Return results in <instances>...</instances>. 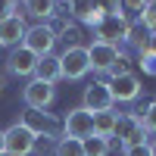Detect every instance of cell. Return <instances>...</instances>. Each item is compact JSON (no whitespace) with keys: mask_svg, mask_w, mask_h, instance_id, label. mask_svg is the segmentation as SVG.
Returning a JSON list of instances; mask_svg holds the SVG:
<instances>
[{"mask_svg":"<svg viewBox=\"0 0 156 156\" xmlns=\"http://www.w3.org/2000/svg\"><path fill=\"white\" fill-rule=\"evenodd\" d=\"M147 50L156 56V31H150V44H147Z\"/></svg>","mask_w":156,"mask_h":156,"instance_id":"obj_30","label":"cell"},{"mask_svg":"<svg viewBox=\"0 0 156 156\" xmlns=\"http://www.w3.org/2000/svg\"><path fill=\"white\" fill-rule=\"evenodd\" d=\"M3 75L9 78H25V81H28V78H34V69H37V56L31 53L28 47H12V50H6V59H3Z\"/></svg>","mask_w":156,"mask_h":156,"instance_id":"obj_4","label":"cell"},{"mask_svg":"<svg viewBox=\"0 0 156 156\" xmlns=\"http://www.w3.org/2000/svg\"><path fill=\"white\" fill-rule=\"evenodd\" d=\"M81 106L87 112H103V109H115V100H112V90L106 78H94L90 84H84L81 90Z\"/></svg>","mask_w":156,"mask_h":156,"instance_id":"obj_6","label":"cell"},{"mask_svg":"<svg viewBox=\"0 0 156 156\" xmlns=\"http://www.w3.org/2000/svg\"><path fill=\"white\" fill-rule=\"evenodd\" d=\"M147 128H144V119H140L137 112H131V109H125V112H119V122H115V134H112V140H115V147L119 150H125V147H134V144H147Z\"/></svg>","mask_w":156,"mask_h":156,"instance_id":"obj_2","label":"cell"},{"mask_svg":"<svg viewBox=\"0 0 156 156\" xmlns=\"http://www.w3.org/2000/svg\"><path fill=\"white\" fill-rule=\"evenodd\" d=\"M125 44L131 47V50H147V44H150V31L144 28V25H140L137 19L134 22H128V31H125Z\"/></svg>","mask_w":156,"mask_h":156,"instance_id":"obj_18","label":"cell"},{"mask_svg":"<svg viewBox=\"0 0 156 156\" xmlns=\"http://www.w3.org/2000/svg\"><path fill=\"white\" fill-rule=\"evenodd\" d=\"M25 31H28V25H25V16H22V9H19L16 16H9V19L0 22V47H3V50L19 47L25 41Z\"/></svg>","mask_w":156,"mask_h":156,"instance_id":"obj_14","label":"cell"},{"mask_svg":"<svg viewBox=\"0 0 156 156\" xmlns=\"http://www.w3.org/2000/svg\"><path fill=\"white\" fill-rule=\"evenodd\" d=\"M144 119V128H147V134H156V100L147 103V112L140 115Z\"/></svg>","mask_w":156,"mask_h":156,"instance_id":"obj_26","label":"cell"},{"mask_svg":"<svg viewBox=\"0 0 156 156\" xmlns=\"http://www.w3.org/2000/svg\"><path fill=\"white\" fill-rule=\"evenodd\" d=\"M137 69L144 75H150V78H156V56L150 53V50H140L137 53Z\"/></svg>","mask_w":156,"mask_h":156,"instance_id":"obj_22","label":"cell"},{"mask_svg":"<svg viewBox=\"0 0 156 156\" xmlns=\"http://www.w3.org/2000/svg\"><path fill=\"white\" fill-rule=\"evenodd\" d=\"M122 50L115 47V44H103V41H90L87 44V62H90V72H97L100 78H106L109 69H112V62L119 59Z\"/></svg>","mask_w":156,"mask_h":156,"instance_id":"obj_9","label":"cell"},{"mask_svg":"<svg viewBox=\"0 0 156 156\" xmlns=\"http://www.w3.org/2000/svg\"><path fill=\"white\" fill-rule=\"evenodd\" d=\"M147 3H150V0H122V16H125L128 22L140 19V12H144Z\"/></svg>","mask_w":156,"mask_h":156,"instance_id":"obj_21","label":"cell"},{"mask_svg":"<svg viewBox=\"0 0 156 156\" xmlns=\"http://www.w3.org/2000/svg\"><path fill=\"white\" fill-rule=\"evenodd\" d=\"M128 72H131V59H128V53L122 50L119 59L112 62V69H109V75H106V81H109V78H119V75H128Z\"/></svg>","mask_w":156,"mask_h":156,"instance_id":"obj_23","label":"cell"},{"mask_svg":"<svg viewBox=\"0 0 156 156\" xmlns=\"http://www.w3.org/2000/svg\"><path fill=\"white\" fill-rule=\"evenodd\" d=\"M0 53H3V47H0Z\"/></svg>","mask_w":156,"mask_h":156,"instance_id":"obj_34","label":"cell"},{"mask_svg":"<svg viewBox=\"0 0 156 156\" xmlns=\"http://www.w3.org/2000/svg\"><path fill=\"white\" fill-rule=\"evenodd\" d=\"M90 134H94V112H87L84 106H75L62 115V137L84 140Z\"/></svg>","mask_w":156,"mask_h":156,"instance_id":"obj_8","label":"cell"},{"mask_svg":"<svg viewBox=\"0 0 156 156\" xmlns=\"http://www.w3.org/2000/svg\"><path fill=\"white\" fill-rule=\"evenodd\" d=\"M0 156H9V153H0Z\"/></svg>","mask_w":156,"mask_h":156,"instance_id":"obj_33","label":"cell"},{"mask_svg":"<svg viewBox=\"0 0 156 156\" xmlns=\"http://www.w3.org/2000/svg\"><path fill=\"white\" fill-rule=\"evenodd\" d=\"M59 0H22V16H28L34 22H50L56 16Z\"/></svg>","mask_w":156,"mask_h":156,"instance_id":"obj_15","label":"cell"},{"mask_svg":"<svg viewBox=\"0 0 156 156\" xmlns=\"http://www.w3.org/2000/svg\"><path fill=\"white\" fill-rule=\"evenodd\" d=\"M81 147H84V156H109L115 150V140L112 137H97V134H90L81 140Z\"/></svg>","mask_w":156,"mask_h":156,"instance_id":"obj_19","label":"cell"},{"mask_svg":"<svg viewBox=\"0 0 156 156\" xmlns=\"http://www.w3.org/2000/svg\"><path fill=\"white\" fill-rule=\"evenodd\" d=\"M140 25H144L147 31H156V0H150V3L144 6V12H140Z\"/></svg>","mask_w":156,"mask_h":156,"instance_id":"obj_24","label":"cell"},{"mask_svg":"<svg viewBox=\"0 0 156 156\" xmlns=\"http://www.w3.org/2000/svg\"><path fill=\"white\" fill-rule=\"evenodd\" d=\"M59 56V69H62V81H81V78L90 72V62H87V44L84 47H69L62 50Z\"/></svg>","mask_w":156,"mask_h":156,"instance_id":"obj_5","label":"cell"},{"mask_svg":"<svg viewBox=\"0 0 156 156\" xmlns=\"http://www.w3.org/2000/svg\"><path fill=\"white\" fill-rule=\"evenodd\" d=\"M53 156H84V147L75 137H59L53 144Z\"/></svg>","mask_w":156,"mask_h":156,"instance_id":"obj_20","label":"cell"},{"mask_svg":"<svg viewBox=\"0 0 156 156\" xmlns=\"http://www.w3.org/2000/svg\"><path fill=\"white\" fill-rule=\"evenodd\" d=\"M22 47H28L37 59H44V56H53L56 53L59 41H56V31L50 28L47 22H34V25H28V31H25Z\"/></svg>","mask_w":156,"mask_h":156,"instance_id":"obj_3","label":"cell"},{"mask_svg":"<svg viewBox=\"0 0 156 156\" xmlns=\"http://www.w3.org/2000/svg\"><path fill=\"white\" fill-rule=\"evenodd\" d=\"M147 147H150V156H156V137H153V140H147Z\"/></svg>","mask_w":156,"mask_h":156,"instance_id":"obj_31","label":"cell"},{"mask_svg":"<svg viewBox=\"0 0 156 156\" xmlns=\"http://www.w3.org/2000/svg\"><path fill=\"white\" fill-rule=\"evenodd\" d=\"M34 78L37 81H47V84H59L62 81V69H59V56H44L37 59V69H34Z\"/></svg>","mask_w":156,"mask_h":156,"instance_id":"obj_16","label":"cell"},{"mask_svg":"<svg viewBox=\"0 0 156 156\" xmlns=\"http://www.w3.org/2000/svg\"><path fill=\"white\" fill-rule=\"evenodd\" d=\"M6 87H9V78H6L3 72H0V100H3V97H6Z\"/></svg>","mask_w":156,"mask_h":156,"instance_id":"obj_29","label":"cell"},{"mask_svg":"<svg viewBox=\"0 0 156 156\" xmlns=\"http://www.w3.org/2000/svg\"><path fill=\"white\" fill-rule=\"evenodd\" d=\"M109 90H112V100L115 103H137L140 94H144V84L134 72L119 75V78H109Z\"/></svg>","mask_w":156,"mask_h":156,"instance_id":"obj_11","label":"cell"},{"mask_svg":"<svg viewBox=\"0 0 156 156\" xmlns=\"http://www.w3.org/2000/svg\"><path fill=\"white\" fill-rule=\"evenodd\" d=\"M22 103H25V109H50L56 103V84L28 78L22 87Z\"/></svg>","mask_w":156,"mask_h":156,"instance_id":"obj_7","label":"cell"},{"mask_svg":"<svg viewBox=\"0 0 156 156\" xmlns=\"http://www.w3.org/2000/svg\"><path fill=\"white\" fill-rule=\"evenodd\" d=\"M19 3H22V0H19Z\"/></svg>","mask_w":156,"mask_h":156,"instance_id":"obj_35","label":"cell"},{"mask_svg":"<svg viewBox=\"0 0 156 156\" xmlns=\"http://www.w3.org/2000/svg\"><path fill=\"white\" fill-rule=\"evenodd\" d=\"M66 3H69V19H75L78 25H84V28H97V25L106 19L97 9V0H66Z\"/></svg>","mask_w":156,"mask_h":156,"instance_id":"obj_13","label":"cell"},{"mask_svg":"<svg viewBox=\"0 0 156 156\" xmlns=\"http://www.w3.org/2000/svg\"><path fill=\"white\" fill-rule=\"evenodd\" d=\"M97 9L103 16H122V0H97Z\"/></svg>","mask_w":156,"mask_h":156,"instance_id":"obj_25","label":"cell"},{"mask_svg":"<svg viewBox=\"0 0 156 156\" xmlns=\"http://www.w3.org/2000/svg\"><path fill=\"white\" fill-rule=\"evenodd\" d=\"M19 12V0H0V22Z\"/></svg>","mask_w":156,"mask_h":156,"instance_id":"obj_27","label":"cell"},{"mask_svg":"<svg viewBox=\"0 0 156 156\" xmlns=\"http://www.w3.org/2000/svg\"><path fill=\"white\" fill-rule=\"evenodd\" d=\"M19 122L34 137H47V140H59L62 137V119L56 112H50V109H25L19 115Z\"/></svg>","mask_w":156,"mask_h":156,"instance_id":"obj_1","label":"cell"},{"mask_svg":"<svg viewBox=\"0 0 156 156\" xmlns=\"http://www.w3.org/2000/svg\"><path fill=\"white\" fill-rule=\"evenodd\" d=\"M125 31H128V19L125 16H106L97 28H94V41L103 44H125Z\"/></svg>","mask_w":156,"mask_h":156,"instance_id":"obj_12","label":"cell"},{"mask_svg":"<svg viewBox=\"0 0 156 156\" xmlns=\"http://www.w3.org/2000/svg\"><path fill=\"white\" fill-rule=\"evenodd\" d=\"M122 156H150V147L147 144H134V147H125Z\"/></svg>","mask_w":156,"mask_h":156,"instance_id":"obj_28","label":"cell"},{"mask_svg":"<svg viewBox=\"0 0 156 156\" xmlns=\"http://www.w3.org/2000/svg\"><path fill=\"white\" fill-rule=\"evenodd\" d=\"M115 122H119V112H115V109L94 112V134L97 137H112L115 134Z\"/></svg>","mask_w":156,"mask_h":156,"instance_id":"obj_17","label":"cell"},{"mask_svg":"<svg viewBox=\"0 0 156 156\" xmlns=\"http://www.w3.org/2000/svg\"><path fill=\"white\" fill-rule=\"evenodd\" d=\"M0 153H6V140H3V128H0Z\"/></svg>","mask_w":156,"mask_h":156,"instance_id":"obj_32","label":"cell"},{"mask_svg":"<svg viewBox=\"0 0 156 156\" xmlns=\"http://www.w3.org/2000/svg\"><path fill=\"white\" fill-rule=\"evenodd\" d=\"M3 140H6V153L9 156H31L34 153V134L19 119L12 122L9 128H3Z\"/></svg>","mask_w":156,"mask_h":156,"instance_id":"obj_10","label":"cell"}]
</instances>
